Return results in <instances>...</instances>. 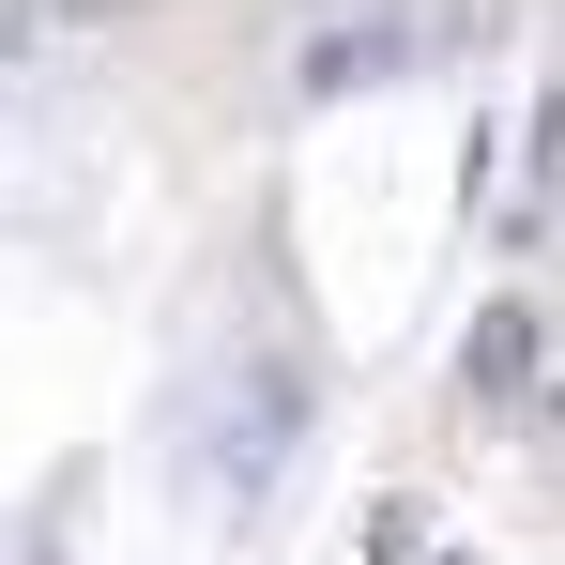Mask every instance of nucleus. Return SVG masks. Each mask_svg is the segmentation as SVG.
I'll return each mask as SVG.
<instances>
[{
  "mask_svg": "<svg viewBox=\"0 0 565 565\" xmlns=\"http://www.w3.org/2000/svg\"><path fill=\"white\" fill-rule=\"evenodd\" d=\"M290 444H306V367H290V352H245V367L184 382V413H169V459H184V489L214 520H260Z\"/></svg>",
  "mask_w": 565,
  "mask_h": 565,
  "instance_id": "nucleus-1",
  "label": "nucleus"
},
{
  "mask_svg": "<svg viewBox=\"0 0 565 565\" xmlns=\"http://www.w3.org/2000/svg\"><path fill=\"white\" fill-rule=\"evenodd\" d=\"M428 62V15H352V31H306V93H382Z\"/></svg>",
  "mask_w": 565,
  "mask_h": 565,
  "instance_id": "nucleus-2",
  "label": "nucleus"
},
{
  "mask_svg": "<svg viewBox=\"0 0 565 565\" xmlns=\"http://www.w3.org/2000/svg\"><path fill=\"white\" fill-rule=\"evenodd\" d=\"M459 382L473 397H535V306H489V321L459 337Z\"/></svg>",
  "mask_w": 565,
  "mask_h": 565,
  "instance_id": "nucleus-3",
  "label": "nucleus"
},
{
  "mask_svg": "<svg viewBox=\"0 0 565 565\" xmlns=\"http://www.w3.org/2000/svg\"><path fill=\"white\" fill-rule=\"evenodd\" d=\"M535 184H565V93H551V122H535Z\"/></svg>",
  "mask_w": 565,
  "mask_h": 565,
  "instance_id": "nucleus-4",
  "label": "nucleus"
}]
</instances>
